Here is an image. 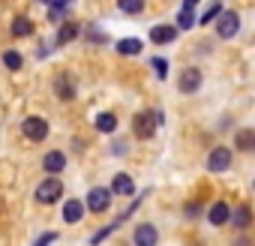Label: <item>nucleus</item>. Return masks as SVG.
I'll list each match as a JSON object with an SVG mask.
<instances>
[{
    "label": "nucleus",
    "instance_id": "1",
    "mask_svg": "<svg viewBox=\"0 0 255 246\" xmlns=\"http://www.w3.org/2000/svg\"><path fill=\"white\" fill-rule=\"evenodd\" d=\"M159 114L156 111H141V114H135L132 117V132L138 135V138H150L153 132H156V126H159Z\"/></svg>",
    "mask_w": 255,
    "mask_h": 246
},
{
    "label": "nucleus",
    "instance_id": "2",
    "mask_svg": "<svg viewBox=\"0 0 255 246\" xmlns=\"http://www.w3.org/2000/svg\"><path fill=\"white\" fill-rule=\"evenodd\" d=\"M60 195H63V183H60L57 177L42 180L39 189H36V201H39V204H54V201H60Z\"/></svg>",
    "mask_w": 255,
    "mask_h": 246
},
{
    "label": "nucleus",
    "instance_id": "3",
    "mask_svg": "<svg viewBox=\"0 0 255 246\" xmlns=\"http://www.w3.org/2000/svg\"><path fill=\"white\" fill-rule=\"evenodd\" d=\"M237 30H240V15H237L234 9H225V12H219V24H216V33H219L222 39H231Z\"/></svg>",
    "mask_w": 255,
    "mask_h": 246
},
{
    "label": "nucleus",
    "instance_id": "4",
    "mask_svg": "<svg viewBox=\"0 0 255 246\" xmlns=\"http://www.w3.org/2000/svg\"><path fill=\"white\" fill-rule=\"evenodd\" d=\"M21 129H24V135H27L30 141H45V138H48V120H42V117H27V120L21 123Z\"/></svg>",
    "mask_w": 255,
    "mask_h": 246
},
{
    "label": "nucleus",
    "instance_id": "5",
    "mask_svg": "<svg viewBox=\"0 0 255 246\" xmlns=\"http://www.w3.org/2000/svg\"><path fill=\"white\" fill-rule=\"evenodd\" d=\"M108 204H111V192H108V189L96 186V189H90V192H87V207H90L93 213L108 210Z\"/></svg>",
    "mask_w": 255,
    "mask_h": 246
},
{
    "label": "nucleus",
    "instance_id": "6",
    "mask_svg": "<svg viewBox=\"0 0 255 246\" xmlns=\"http://www.w3.org/2000/svg\"><path fill=\"white\" fill-rule=\"evenodd\" d=\"M156 240H159V231H156L150 222L138 225L135 234H132V243H135V246H156Z\"/></svg>",
    "mask_w": 255,
    "mask_h": 246
},
{
    "label": "nucleus",
    "instance_id": "7",
    "mask_svg": "<svg viewBox=\"0 0 255 246\" xmlns=\"http://www.w3.org/2000/svg\"><path fill=\"white\" fill-rule=\"evenodd\" d=\"M231 165V150L228 147H216L210 156H207V168L210 171H225Z\"/></svg>",
    "mask_w": 255,
    "mask_h": 246
},
{
    "label": "nucleus",
    "instance_id": "8",
    "mask_svg": "<svg viewBox=\"0 0 255 246\" xmlns=\"http://www.w3.org/2000/svg\"><path fill=\"white\" fill-rule=\"evenodd\" d=\"M180 93H195L198 87H201V72L198 69H186L183 75H180Z\"/></svg>",
    "mask_w": 255,
    "mask_h": 246
},
{
    "label": "nucleus",
    "instance_id": "9",
    "mask_svg": "<svg viewBox=\"0 0 255 246\" xmlns=\"http://www.w3.org/2000/svg\"><path fill=\"white\" fill-rule=\"evenodd\" d=\"M108 192H117V195H132V192H135V183H132V177H129V174H117Z\"/></svg>",
    "mask_w": 255,
    "mask_h": 246
},
{
    "label": "nucleus",
    "instance_id": "10",
    "mask_svg": "<svg viewBox=\"0 0 255 246\" xmlns=\"http://www.w3.org/2000/svg\"><path fill=\"white\" fill-rule=\"evenodd\" d=\"M174 36H177V27H171V24H162V27H153V30H150V39H153L156 45L174 42Z\"/></svg>",
    "mask_w": 255,
    "mask_h": 246
},
{
    "label": "nucleus",
    "instance_id": "11",
    "mask_svg": "<svg viewBox=\"0 0 255 246\" xmlns=\"http://www.w3.org/2000/svg\"><path fill=\"white\" fill-rule=\"evenodd\" d=\"M54 93H57L60 99H72V96H75L72 78H69V75H57V78H54Z\"/></svg>",
    "mask_w": 255,
    "mask_h": 246
},
{
    "label": "nucleus",
    "instance_id": "12",
    "mask_svg": "<svg viewBox=\"0 0 255 246\" xmlns=\"http://www.w3.org/2000/svg\"><path fill=\"white\" fill-rule=\"evenodd\" d=\"M42 165H45V171H51V174H57V171H63V165H66V156L60 153V150H51L45 159H42Z\"/></svg>",
    "mask_w": 255,
    "mask_h": 246
},
{
    "label": "nucleus",
    "instance_id": "13",
    "mask_svg": "<svg viewBox=\"0 0 255 246\" xmlns=\"http://www.w3.org/2000/svg\"><path fill=\"white\" fill-rule=\"evenodd\" d=\"M81 216H84V204H81V201L72 198V201L63 204V222H78Z\"/></svg>",
    "mask_w": 255,
    "mask_h": 246
},
{
    "label": "nucleus",
    "instance_id": "14",
    "mask_svg": "<svg viewBox=\"0 0 255 246\" xmlns=\"http://www.w3.org/2000/svg\"><path fill=\"white\" fill-rule=\"evenodd\" d=\"M228 213H231V207H228L225 201H216V204L210 207V225H225V222H228Z\"/></svg>",
    "mask_w": 255,
    "mask_h": 246
},
{
    "label": "nucleus",
    "instance_id": "15",
    "mask_svg": "<svg viewBox=\"0 0 255 246\" xmlns=\"http://www.w3.org/2000/svg\"><path fill=\"white\" fill-rule=\"evenodd\" d=\"M96 129H99V132H114V129H117V117H114L111 111H102V114L96 117Z\"/></svg>",
    "mask_w": 255,
    "mask_h": 246
},
{
    "label": "nucleus",
    "instance_id": "16",
    "mask_svg": "<svg viewBox=\"0 0 255 246\" xmlns=\"http://www.w3.org/2000/svg\"><path fill=\"white\" fill-rule=\"evenodd\" d=\"M234 144H237V150H243V153L252 150V147H255V132H252V129H240L237 138H234Z\"/></svg>",
    "mask_w": 255,
    "mask_h": 246
},
{
    "label": "nucleus",
    "instance_id": "17",
    "mask_svg": "<svg viewBox=\"0 0 255 246\" xmlns=\"http://www.w3.org/2000/svg\"><path fill=\"white\" fill-rule=\"evenodd\" d=\"M30 33H33V21L24 18V15H18L12 21V36H30Z\"/></svg>",
    "mask_w": 255,
    "mask_h": 246
},
{
    "label": "nucleus",
    "instance_id": "18",
    "mask_svg": "<svg viewBox=\"0 0 255 246\" xmlns=\"http://www.w3.org/2000/svg\"><path fill=\"white\" fill-rule=\"evenodd\" d=\"M117 9H123L126 15H138L144 12V0H117Z\"/></svg>",
    "mask_w": 255,
    "mask_h": 246
},
{
    "label": "nucleus",
    "instance_id": "19",
    "mask_svg": "<svg viewBox=\"0 0 255 246\" xmlns=\"http://www.w3.org/2000/svg\"><path fill=\"white\" fill-rule=\"evenodd\" d=\"M75 36H78V24H72V21H66V24L57 30V42H60V45H63V42H72Z\"/></svg>",
    "mask_w": 255,
    "mask_h": 246
},
{
    "label": "nucleus",
    "instance_id": "20",
    "mask_svg": "<svg viewBox=\"0 0 255 246\" xmlns=\"http://www.w3.org/2000/svg\"><path fill=\"white\" fill-rule=\"evenodd\" d=\"M117 51L120 54H138L141 51V39H120L117 42Z\"/></svg>",
    "mask_w": 255,
    "mask_h": 246
},
{
    "label": "nucleus",
    "instance_id": "21",
    "mask_svg": "<svg viewBox=\"0 0 255 246\" xmlns=\"http://www.w3.org/2000/svg\"><path fill=\"white\" fill-rule=\"evenodd\" d=\"M228 219H231L237 228H246V225H249V207H237L234 213H228Z\"/></svg>",
    "mask_w": 255,
    "mask_h": 246
},
{
    "label": "nucleus",
    "instance_id": "22",
    "mask_svg": "<svg viewBox=\"0 0 255 246\" xmlns=\"http://www.w3.org/2000/svg\"><path fill=\"white\" fill-rule=\"evenodd\" d=\"M195 24V15H192V9H180V15H177V27L180 30H189Z\"/></svg>",
    "mask_w": 255,
    "mask_h": 246
},
{
    "label": "nucleus",
    "instance_id": "23",
    "mask_svg": "<svg viewBox=\"0 0 255 246\" xmlns=\"http://www.w3.org/2000/svg\"><path fill=\"white\" fill-rule=\"evenodd\" d=\"M3 63H6L9 69H21V66H24V60H21L18 51H6V54H3Z\"/></svg>",
    "mask_w": 255,
    "mask_h": 246
},
{
    "label": "nucleus",
    "instance_id": "24",
    "mask_svg": "<svg viewBox=\"0 0 255 246\" xmlns=\"http://www.w3.org/2000/svg\"><path fill=\"white\" fill-rule=\"evenodd\" d=\"M219 9H222V6H219V3H210V6H207V9H204V15H201V24H204V27H207V24H210V21H213V18H216V15H219Z\"/></svg>",
    "mask_w": 255,
    "mask_h": 246
},
{
    "label": "nucleus",
    "instance_id": "25",
    "mask_svg": "<svg viewBox=\"0 0 255 246\" xmlns=\"http://www.w3.org/2000/svg\"><path fill=\"white\" fill-rule=\"evenodd\" d=\"M66 15H69V9H66V6H54V9H51V21H57V24H60V21H66Z\"/></svg>",
    "mask_w": 255,
    "mask_h": 246
},
{
    "label": "nucleus",
    "instance_id": "26",
    "mask_svg": "<svg viewBox=\"0 0 255 246\" xmlns=\"http://www.w3.org/2000/svg\"><path fill=\"white\" fill-rule=\"evenodd\" d=\"M153 69L159 72V78H165V72H168V63H165L162 57H156V60H153Z\"/></svg>",
    "mask_w": 255,
    "mask_h": 246
},
{
    "label": "nucleus",
    "instance_id": "27",
    "mask_svg": "<svg viewBox=\"0 0 255 246\" xmlns=\"http://www.w3.org/2000/svg\"><path fill=\"white\" fill-rule=\"evenodd\" d=\"M54 240H57V234H54V231H48V234H42V237L36 240V246H48V243H54Z\"/></svg>",
    "mask_w": 255,
    "mask_h": 246
},
{
    "label": "nucleus",
    "instance_id": "28",
    "mask_svg": "<svg viewBox=\"0 0 255 246\" xmlns=\"http://www.w3.org/2000/svg\"><path fill=\"white\" fill-rule=\"evenodd\" d=\"M42 3H51V6H69L72 0H42Z\"/></svg>",
    "mask_w": 255,
    "mask_h": 246
},
{
    "label": "nucleus",
    "instance_id": "29",
    "mask_svg": "<svg viewBox=\"0 0 255 246\" xmlns=\"http://www.w3.org/2000/svg\"><path fill=\"white\" fill-rule=\"evenodd\" d=\"M195 3L198 0H183V9H195Z\"/></svg>",
    "mask_w": 255,
    "mask_h": 246
}]
</instances>
